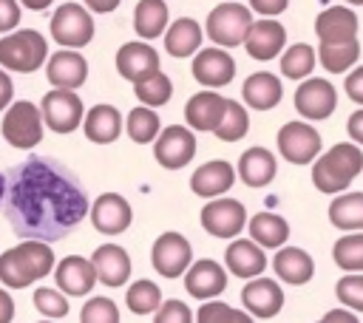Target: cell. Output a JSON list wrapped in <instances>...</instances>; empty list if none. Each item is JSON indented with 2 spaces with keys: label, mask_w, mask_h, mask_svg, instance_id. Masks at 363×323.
<instances>
[{
  "label": "cell",
  "mask_w": 363,
  "mask_h": 323,
  "mask_svg": "<svg viewBox=\"0 0 363 323\" xmlns=\"http://www.w3.org/2000/svg\"><path fill=\"white\" fill-rule=\"evenodd\" d=\"M196 320H199V323H250L252 314H241L238 309L207 298V303L196 312Z\"/></svg>",
  "instance_id": "7bdbcfd3"
},
{
  "label": "cell",
  "mask_w": 363,
  "mask_h": 323,
  "mask_svg": "<svg viewBox=\"0 0 363 323\" xmlns=\"http://www.w3.org/2000/svg\"><path fill=\"white\" fill-rule=\"evenodd\" d=\"M133 28L142 40H156L167 28V3L164 0H139L133 11Z\"/></svg>",
  "instance_id": "1f68e13d"
},
{
  "label": "cell",
  "mask_w": 363,
  "mask_h": 323,
  "mask_svg": "<svg viewBox=\"0 0 363 323\" xmlns=\"http://www.w3.org/2000/svg\"><path fill=\"white\" fill-rule=\"evenodd\" d=\"M357 57H360L357 37L346 40V42H320V48H318V62L332 74H343L346 68H352L357 62Z\"/></svg>",
  "instance_id": "e575fe53"
},
{
  "label": "cell",
  "mask_w": 363,
  "mask_h": 323,
  "mask_svg": "<svg viewBox=\"0 0 363 323\" xmlns=\"http://www.w3.org/2000/svg\"><path fill=\"white\" fill-rule=\"evenodd\" d=\"M332 258L346 272H363V230H354L335 241Z\"/></svg>",
  "instance_id": "f35d334b"
},
{
  "label": "cell",
  "mask_w": 363,
  "mask_h": 323,
  "mask_svg": "<svg viewBox=\"0 0 363 323\" xmlns=\"http://www.w3.org/2000/svg\"><path fill=\"white\" fill-rule=\"evenodd\" d=\"M315 65H318V54H315V48L306 45V42L289 45V48L284 51V57H281V74H284L286 79H306Z\"/></svg>",
  "instance_id": "8d00e7d4"
},
{
  "label": "cell",
  "mask_w": 363,
  "mask_h": 323,
  "mask_svg": "<svg viewBox=\"0 0 363 323\" xmlns=\"http://www.w3.org/2000/svg\"><path fill=\"white\" fill-rule=\"evenodd\" d=\"M88 212H91L94 227H96L99 232H105V235H119V232H125V230L130 227V218H133L130 204H128L119 193H102V196L94 201V207H91Z\"/></svg>",
  "instance_id": "e0dca14e"
},
{
  "label": "cell",
  "mask_w": 363,
  "mask_h": 323,
  "mask_svg": "<svg viewBox=\"0 0 363 323\" xmlns=\"http://www.w3.org/2000/svg\"><path fill=\"white\" fill-rule=\"evenodd\" d=\"M278 150L292 164H309L320 153V133L306 122H286L278 130Z\"/></svg>",
  "instance_id": "7c38bea8"
},
{
  "label": "cell",
  "mask_w": 363,
  "mask_h": 323,
  "mask_svg": "<svg viewBox=\"0 0 363 323\" xmlns=\"http://www.w3.org/2000/svg\"><path fill=\"white\" fill-rule=\"evenodd\" d=\"M363 170V153L357 144L352 142H340L332 144L329 153L318 156L312 164V184L320 193H343L352 178H357V173Z\"/></svg>",
  "instance_id": "3957f363"
},
{
  "label": "cell",
  "mask_w": 363,
  "mask_h": 323,
  "mask_svg": "<svg viewBox=\"0 0 363 323\" xmlns=\"http://www.w3.org/2000/svg\"><path fill=\"white\" fill-rule=\"evenodd\" d=\"M235 181V167L224 159H216V162H204L201 167L193 170L190 176V190L201 198H216L221 193H227Z\"/></svg>",
  "instance_id": "ffe728a7"
},
{
  "label": "cell",
  "mask_w": 363,
  "mask_h": 323,
  "mask_svg": "<svg viewBox=\"0 0 363 323\" xmlns=\"http://www.w3.org/2000/svg\"><path fill=\"white\" fill-rule=\"evenodd\" d=\"M224 264L238 278H255L267 269V255H264V246L255 244L252 238H235L224 249Z\"/></svg>",
  "instance_id": "603a6c76"
},
{
  "label": "cell",
  "mask_w": 363,
  "mask_h": 323,
  "mask_svg": "<svg viewBox=\"0 0 363 323\" xmlns=\"http://www.w3.org/2000/svg\"><path fill=\"white\" fill-rule=\"evenodd\" d=\"M82 130L88 136V142L94 144H111L119 139L122 133V113L113 105H94L85 116H82Z\"/></svg>",
  "instance_id": "83f0119b"
},
{
  "label": "cell",
  "mask_w": 363,
  "mask_h": 323,
  "mask_svg": "<svg viewBox=\"0 0 363 323\" xmlns=\"http://www.w3.org/2000/svg\"><path fill=\"white\" fill-rule=\"evenodd\" d=\"M40 113H43V125H48L54 133H71L79 128L85 108H82V99L77 91L54 88L43 96Z\"/></svg>",
  "instance_id": "ba28073f"
},
{
  "label": "cell",
  "mask_w": 363,
  "mask_h": 323,
  "mask_svg": "<svg viewBox=\"0 0 363 323\" xmlns=\"http://www.w3.org/2000/svg\"><path fill=\"white\" fill-rule=\"evenodd\" d=\"M193 76L196 82H201L204 88H224L233 82L235 76V60L221 48H201L196 57H193Z\"/></svg>",
  "instance_id": "9a60e30c"
},
{
  "label": "cell",
  "mask_w": 363,
  "mask_h": 323,
  "mask_svg": "<svg viewBox=\"0 0 363 323\" xmlns=\"http://www.w3.org/2000/svg\"><path fill=\"white\" fill-rule=\"evenodd\" d=\"M3 198H6V176L0 173V204H3Z\"/></svg>",
  "instance_id": "6f0895ef"
},
{
  "label": "cell",
  "mask_w": 363,
  "mask_h": 323,
  "mask_svg": "<svg viewBox=\"0 0 363 323\" xmlns=\"http://www.w3.org/2000/svg\"><path fill=\"white\" fill-rule=\"evenodd\" d=\"M133 94H136V99H139L142 105H147V108H162V105L173 96V82H170L167 74L153 71V74L142 76L139 82H133Z\"/></svg>",
  "instance_id": "d590c367"
},
{
  "label": "cell",
  "mask_w": 363,
  "mask_h": 323,
  "mask_svg": "<svg viewBox=\"0 0 363 323\" xmlns=\"http://www.w3.org/2000/svg\"><path fill=\"white\" fill-rule=\"evenodd\" d=\"M116 71L130 79V82H139L142 76L159 71V54L153 45L147 42H125L119 51H116Z\"/></svg>",
  "instance_id": "d4e9b609"
},
{
  "label": "cell",
  "mask_w": 363,
  "mask_h": 323,
  "mask_svg": "<svg viewBox=\"0 0 363 323\" xmlns=\"http://www.w3.org/2000/svg\"><path fill=\"white\" fill-rule=\"evenodd\" d=\"M153 320L156 323H190L193 320V312L182 300H167V303H159Z\"/></svg>",
  "instance_id": "bcb514c9"
},
{
  "label": "cell",
  "mask_w": 363,
  "mask_h": 323,
  "mask_svg": "<svg viewBox=\"0 0 363 323\" xmlns=\"http://www.w3.org/2000/svg\"><path fill=\"white\" fill-rule=\"evenodd\" d=\"M329 221L337 230H363V193H343L329 204Z\"/></svg>",
  "instance_id": "836d02e7"
},
{
  "label": "cell",
  "mask_w": 363,
  "mask_h": 323,
  "mask_svg": "<svg viewBox=\"0 0 363 323\" xmlns=\"http://www.w3.org/2000/svg\"><path fill=\"white\" fill-rule=\"evenodd\" d=\"M184 286L193 298H218L227 289V272L213 258H201L184 269Z\"/></svg>",
  "instance_id": "ac0fdd59"
},
{
  "label": "cell",
  "mask_w": 363,
  "mask_h": 323,
  "mask_svg": "<svg viewBox=\"0 0 363 323\" xmlns=\"http://www.w3.org/2000/svg\"><path fill=\"white\" fill-rule=\"evenodd\" d=\"M34 309L43 314V317H51V320H62L68 314V298L65 292L60 289H51V286H40L34 289Z\"/></svg>",
  "instance_id": "b9f144b4"
},
{
  "label": "cell",
  "mask_w": 363,
  "mask_h": 323,
  "mask_svg": "<svg viewBox=\"0 0 363 323\" xmlns=\"http://www.w3.org/2000/svg\"><path fill=\"white\" fill-rule=\"evenodd\" d=\"M125 130H128V136H130L136 144H147V142H153V139L159 136V130H162L159 113H156L153 108H147V105H139V108H133V110L128 113Z\"/></svg>",
  "instance_id": "74e56055"
},
{
  "label": "cell",
  "mask_w": 363,
  "mask_h": 323,
  "mask_svg": "<svg viewBox=\"0 0 363 323\" xmlns=\"http://www.w3.org/2000/svg\"><path fill=\"white\" fill-rule=\"evenodd\" d=\"M54 269V252L45 241L26 238L20 246H11L0 255V280L9 289H26L34 280L45 278Z\"/></svg>",
  "instance_id": "7a4b0ae2"
},
{
  "label": "cell",
  "mask_w": 363,
  "mask_h": 323,
  "mask_svg": "<svg viewBox=\"0 0 363 323\" xmlns=\"http://www.w3.org/2000/svg\"><path fill=\"white\" fill-rule=\"evenodd\" d=\"M272 269L289 286H301L315 275V264L301 246H278L272 258Z\"/></svg>",
  "instance_id": "f1b7e54d"
},
{
  "label": "cell",
  "mask_w": 363,
  "mask_h": 323,
  "mask_svg": "<svg viewBox=\"0 0 363 323\" xmlns=\"http://www.w3.org/2000/svg\"><path fill=\"white\" fill-rule=\"evenodd\" d=\"M125 303L133 314H153L162 303V292L153 280H136V283H130V289L125 295Z\"/></svg>",
  "instance_id": "60d3db41"
},
{
  "label": "cell",
  "mask_w": 363,
  "mask_h": 323,
  "mask_svg": "<svg viewBox=\"0 0 363 323\" xmlns=\"http://www.w3.org/2000/svg\"><path fill=\"white\" fill-rule=\"evenodd\" d=\"M275 156L267 147H250L238 159V176L247 187H267L275 178Z\"/></svg>",
  "instance_id": "4dcf8cb0"
},
{
  "label": "cell",
  "mask_w": 363,
  "mask_h": 323,
  "mask_svg": "<svg viewBox=\"0 0 363 323\" xmlns=\"http://www.w3.org/2000/svg\"><path fill=\"white\" fill-rule=\"evenodd\" d=\"M250 26H252V11L241 3H233V0L218 3L207 14V37L221 48L244 45V37H247Z\"/></svg>",
  "instance_id": "8992f818"
},
{
  "label": "cell",
  "mask_w": 363,
  "mask_h": 323,
  "mask_svg": "<svg viewBox=\"0 0 363 323\" xmlns=\"http://www.w3.org/2000/svg\"><path fill=\"white\" fill-rule=\"evenodd\" d=\"M201 227L216 238H235L247 227V210L235 198H216L201 207Z\"/></svg>",
  "instance_id": "8fae6325"
},
{
  "label": "cell",
  "mask_w": 363,
  "mask_h": 323,
  "mask_svg": "<svg viewBox=\"0 0 363 323\" xmlns=\"http://www.w3.org/2000/svg\"><path fill=\"white\" fill-rule=\"evenodd\" d=\"M346 3H352V6H363V0H346Z\"/></svg>",
  "instance_id": "680465c9"
},
{
  "label": "cell",
  "mask_w": 363,
  "mask_h": 323,
  "mask_svg": "<svg viewBox=\"0 0 363 323\" xmlns=\"http://www.w3.org/2000/svg\"><path fill=\"white\" fill-rule=\"evenodd\" d=\"M241 96L244 102L252 108V110H272L281 96H284V88H281V76L269 74V71H255L244 79L241 85Z\"/></svg>",
  "instance_id": "4316f807"
},
{
  "label": "cell",
  "mask_w": 363,
  "mask_h": 323,
  "mask_svg": "<svg viewBox=\"0 0 363 323\" xmlns=\"http://www.w3.org/2000/svg\"><path fill=\"white\" fill-rule=\"evenodd\" d=\"M45 76L54 88H79L88 76V62L82 54H77L74 48H62L57 54L48 57V65H45Z\"/></svg>",
  "instance_id": "d6986e66"
},
{
  "label": "cell",
  "mask_w": 363,
  "mask_h": 323,
  "mask_svg": "<svg viewBox=\"0 0 363 323\" xmlns=\"http://www.w3.org/2000/svg\"><path fill=\"white\" fill-rule=\"evenodd\" d=\"M241 303H244V309L252 317L269 320V317H275L281 312L284 292H281L278 280L264 278V275H255V278H247V286L241 289Z\"/></svg>",
  "instance_id": "5bb4252c"
},
{
  "label": "cell",
  "mask_w": 363,
  "mask_h": 323,
  "mask_svg": "<svg viewBox=\"0 0 363 323\" xmlns=\"http://www.w3.org/2000/svg\"><path fill=\"white\" fill-rule=\"evenodd\" d=\"M343 88H346V94H349V99H352V102L363 105V65H360V68H354V71L346 76Z\"/></svg>",
  "instance_id": "c3c4849f"
},
{
  "label": "cell",
  "mask_w": 363,
  "mask_h": 323,
  "mask_svg": "<svg viewBox=\"0 0 363 323\" xmlns=\"http://www.w3.org/2000/svg\"><path fill=\"white\" fill-rule=\"evenodd\" d=\"M119 3H122V0H85V6H88L91 11H99V14H108V11H113Z\"/></svg>",
  "instance_id": "11a10c76"
},
{
  "label": "cell",
  "mask_w": 363,
  "mask_h": 323,
  "mask_svg": "<svg viewBox=\"0 0 363 323\" xmlns=\"http://www.w3.org/2000/svg\"><path fill=\"white\" fill-rule=\"evenodd\" d=\"M227 108V99L216 91H199L184 105V119L193 130H216Z\"/></svg>",
  "instance_id": "484cf974"
},
{
  "label": "cell",
  "mask_w": 363,
  "mask_h": 323,
  "mask_svg": "<svg viewBox=\"0 0 363 323\" xmlns=\"http://www.w3.org/2000/svg\"><path fill=\"white\" fill-rule=\"evenodd\" d=\"M82 323H119V309L111 298H91L82 312H79Z\"/></svg>",
  "instance_id": "f6af8a7d"
},
{
  "label": "cell",
  "mask_w": 363,
  "mask_h": 323,
  "mask_svg": "<svg viewBox=\"0 0 363 323\" xmlns=\"http://www.w3.org/2000/svg\"><path fill=\"white\" fill-rule=\"evenodd\" d=\"M51 37L65 48H82L94 40V20L85 6L62 3L51 17Z\"/></svg>",
  "instance_id": "52a82bcc"
},
{
  "label": "cell",
  "mask_w": 363,
  "mask_h": 323,
  "mask_svg": "<svg viewBox=\"0 0 363 323\" xmlns=\"http://www.w3.org/2000/svg\"><path fill=\"white\" fill-rule=\"evenodd\" d=\"M54 278H57V289H62L65 295H88L96 283V272H94V264L82 255H68L57 264L54 269Z\"/></svg>",
  "instance_id": "7402d4cb"
},
{
  "label": "cell",
  "mask_w": 363,
  "mask_h": 323,
  "mask_svg": "<svg viewBox=\"0 0 363 323\" xmlns=\"http://www.w3.org/2000/svg\"><path fill=\"white\" fill-rule=\"evenodd\" d=\"M45 57H48V42L34 28H20L0 40V65L9 71L31 74L45 62Z\"/></svg>",
  "instance_id": "277c9868"
},
{
  "label": "cell",
  "mask_w": 363,
  "mask_h": 323,
  "mask_svg": "<svg viewBox=\"0 0 363 323\" xmlns=\"http://www.w3.org/2000/svg\"><path fill=\"white\" fill-rule=\"evenodd\" d=\"M337 108V91L332 88L329 79L320 76H306V82L298 85L295 91V110L306 119H329Z\"/></svg>",
  "instance_id": "4fadbf2b"
},
{
  "label": "cell",
  "mask_w": 363,
  "mask_h": 323,
  "mask_svg": "<svg viewBox=\"0 0 363 323\" xmlns=\"http://www.w3.org/2000/svg\"><path fill=\"white\" fill-rule=\"evenodd\" d=\"M6 218L20 238L60 241L85 215L88 196L74 176L51 159H26L6 178Z\"/></svg>",
  "instance_id": "6da1fadb"
},
{
  "label": "cell",
  "mask_w": 363,
  "mask_h": 323,
  "mask_svg": "<svg viewBox=\"0 0 363 323\" xmlns=\"http://www.w3.org/2000/svg\"><path fill=\"white\" fill-rule=\"evenodd\" d=\"M26 8H34V11H43V8H48L54 0H20Z\"/></svg>",
  "instance_id": "9f6ffc18"
},
{
  "label": "cell",
  "mask_w": 363,
  "mask_h": 323,
  "mask_svg": "<svg viewBox=\"0 0 363 323\" xmlns=\"http://www.w3.org/2000/svg\"><path fill=\"white\" fill-rule=\"evenodd\" d=\"M3 139L17 147V150H31L34 144L43 142V113L34 102H9L6 113H3Z\"/></svg>",
  "instance_id": "5b68a950"
},
{
  "label": "cell",
  "mask_w": 363,
  "mask_h": 323,
  "mask_svg": "<svg viewBox=\"0 0 363 323\" xmlns=\"http://www.w3.org/2000/svg\"><path fill=\"white\" fill-rule=\"evenodd\" d=\"M247 130H250V116H247L244 105H238V99H227L224 116H221V122L216 125L213 133L221 142H238V139L247 136Z\"/></svg>",
  "instance_id": "ab89813d"
},
{
  "label": "cell",
  "mask_w": 363,
  "mask_h": 323,
  "mask_svg": "<svg viewBox=\"0 0 363 323\" xmlns=\"http://www.w3.org/2000/svg\"><path fill=\"white\" fill-rule=\"evenodd\" d=\"M96 280H102L105 286H122L130 278V258L119 244H102L94 249L91 255Z\"/></svg>",
  "instance_id": "cb8c5ba5"
},
{
  "label": "cell",
  "mask_w": 363,
  "mask_h": 323,
  "mask_svg": "<svg viewBox=\"0 0 363 323\" xmlns=\"http://www.w3.org/2000/svg\"><path fill=\"white\" fill-rule=\"evenodd\" d=\"M153 156L167 170H182L196 156V136L184 125H170L153 139Z\"/></svg>",
  "instance_id": "30bf717a"
},
{
  "label": "cell",
  "mask_w": 363,
  "mask_h": 323,
  "mask_svg": "<svg viewBox=\"0 0 363 323\" xmlns=\"http://www.w3.org/2000/svg\"><path fill=\"white\" fill-rule=\"evenodd\" d=\"M11 94H14V85H11V76L0 68V110H6L9 108V102H11Z\"/></svg>",
  "instance_id": "816d5d0a"
},
{
  "label": "cell",
  "mask_w": 363,
  "mask_h": 323,
  "mask_svg": "<svg viewBox=\"0 0 363 323\" xmlns=\"http://www.w3.org/2000/svg\"><path fill=\"white\" fill-rule=\"evenodd\" d=\"M201 26L196 23V20H190V17H179V20H173L167 28H164V51L170 54V57H176V60H184V57H190L193 51H199V45H201Z\"/></svg>",
  "instance_id": "f546056e"
},
{
  "label": "cell",
  "mask_w": 363,
  "mask_h": 323,
  "mask_svg": "<svg viewBox=\"0 0 363 323\" xmlns=\"http://www.w3.org/2000/svg\"><path fill=\"white\" fill-rule=\"evenodd\" d=\"M289 0H250V11H258L264 17H275L281 11H286Z\"/></svg>",
  "instance_id": "681fc988"
},
{
  "label": "cell",
  "mask_w": 363,
  "mask_h": 323,
  "mask_svg": "<svg viewBox=\"0 0 363 323\" xmlns=\"http://www.w3.org/2000/svg\"><path fill=\"white\" fill-rule=\"evenodd\" d=\"M346 130H349V136H352L357 144H363V108H360V110H354V113L349 116Z\"/></svg>",
  "instance_id": "f907efd6"
},
{
  "label": "cell",
  "mask_w": 363,
  "mask_h": 323,
  "mask_svg": "<svg viewBox=\"0 0 363 323\" xmlns=\"http://www.w3.org/2000/svg\"><path fill=\"white\" fill-rule=\"evenodd\" d=\"M14 320V300L6 289H0V323H11Z\"/></svg>",
  "instance_id": "f5cc1de1"
},
{
  "label": "cell",
  "mask_w": 363,
  "mask_h": 323,
  "mask_svg": "<svg viewBox=\"0 0 363 323\" xmlns=\"http://www.w3.org/2000/svg\"><path fill=\"white\" fill-rule=\"evenodd\" d=\"M323 323H357V317L352 312H346V309H332V312H326Z\"/></svg>",
  "instance_id": "db71d44e"
},
{
  "label": "cell",
  "mask_w": 363,
  "mask_h": 323,
  "mask_svg": "<svg viewBox=\"0 0 363 323\" xmlns=\"http://www.w3.org/2000/svg\"><path fill=\"white\" fill-rule=\"evenodd\" d=\"M247 227H250V238L255 244H261V246L278 249L289 238V224L281 215H275V212H258V215H252L247 221Z\"/></svg>",
  "instance_id": "d6a6232c"
},
{
  "label": "cell",
  "mask_w": 363,
  "mask_h": 323,
  "mask_svg": "<svg viewBox=\"0 0 363 323\" xmlns=\"http://www.w3.org/2000/svg\"><path fill=\"white\" fill-rule=\"evenodd\" d=\"M190 261H193V249H190V241L182 232H162L153 241L150 264H153V269L162 278H179V275H184V269L190 266Z\"/></svg>",
  "instance_id": "9c48e42d"
},
{
  "label": "cell",
  "mask_w": 363,
  "mask_h": 323,
  "mask_svg": "<svg viewBox=\"0 0 363 323\" xmlns=\"http://www.w3.org/2000/svg\"><path fill=\"white\" fill-rule=\"evenodd\" d=\"M357 14L346 6H329L315 20V34L320 42H346L357 37Z\"/></svg>",
  "instance_id": "44dd1931"
},
{
  "label": "cell",
  "mask_w": 363,
  "mask_h": 323,
  "mask_svg": "<svg viewBox=\"0 0 363 323\" xmlns=\"http://www.w3.org/2000/svg\"><path fill=\"white\" fill-rule=\"evenodd\" d=\"M20 23V3L17 0H0V31H11Z\"/></svg>",
  "instance_id": "7dc6e473"
},
{
  "label": "cell",
  "mask_w": 363,
  "mask_h": 323,
  "mask_svg": "<svg viewBox=\"0 0 363 323\" xmlns=\"http://www.w3.org/2000/svg\"><path fill=\"white\" fill-rule=\"evenodd\" d=\"M286 42V28L278 20H252L247 37H244V48L252 60H275L284 51Z\"/></svg>",
  "instance_id": "2e32d148"
},
{
  "label": "cell",
  "mask_w": 363,
  "mask_h": 323,
  "mask_svg": "<svg viewBox=\"0 0 363 323\" xmlns=\"http://www.w3.org/2000/svg\"><path fill=\"white\" fill-rule=\"evenodd\" d=\"M335 295L343 306L363 312V272H346L337 283H335Z\"/></svg>",
  "instance_id": "ee69618b"
}]
</instances>
